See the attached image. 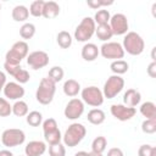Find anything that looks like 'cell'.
<instances>
[{"mask_svg": "<svg viewBox=\"0 0 156 156\" xmlns=\"http://www.w3.org/2000/svg\"><path fill=\"white\" fill-rule=\"evenodd\" d=\"M62 89H63L65 95H67L68 98H74L80 91V84L76 79H67L63 83Z\"/></svg>", "mask_w": 156, "mask_h": 156, "instance_id": "obj_21", "label": "cell"}, {"mask_svg": "<svg viewBox=\"0 0 156 156\" xmlns=\"http://www.w3.org/2000/svg\"><path fill=\"white\" fill-rule=\"evenodd\" d=\"M4 95L9 100H21L24 96V88L17 82H7L2 89Z\"/></svg>", "mask_w": 156, "mask_h": 156, "instance_id": "obj_16", "label": "cell"}, {"mask_svg": "<svg viewBox=\"0 0 156 156\" xmlns=\"http://www.w3.org/2000/svg\"><path fill=\"white\" fill-rule=\"evenodd\" d=\"M106 146H107V139L102 135H99L91 143V151L98 152V154H102L106 150Z\"/></svg>", "mask_w": 156, "mask_h": 156, "instance_id": "obj_31", "label": "cell"}, {"mask_svg": "<svg viewBox=\"0 0 156 156\" xmlns=\"http://www.w3.org/2000/svg\"><path fill=\"white\" fill-rule=\"evenodd\" d=\"M85 134H87V128L82 123L74 122L68 126L65 134L62 135L63 145L68 147H74L84 139Z\"/></svg>", "mask_w": 156, "mask_h": 156, "instance_id": "obj_1", "label": "cell"}, {"mask_svg": "<svg viewBox=\"0 0 156 156\" xmlns=\"http://www.w3.org/2000/svg\"><path fill=\"white\" fill-rule=\"evenodd\" d=\"M43 6H44V1L43 0H35L30 4L29 6V15H32L33 17H40L43 15Z\"/></svg>", "mask_w": 156, "mask_h": 156, "instance_id": "obj_34", "label": "cell"}, {"mask_svg": "<svg viewBox=\"0 0 156 156\" xmlns=\"http://www.w3.org/2000/svg\"><path fill=\"white\" fill-rule=\"evenodd\" d=\"M138 156H156V147L149 144H144L138 149Z\"/></svg>", "mask_w": 156, "mask_h": 156, "instance_id": "obj_38", "label": "cell"}, {"mask_svg": "<svg viewBox=\"0 0 156 156\" xmlns=\"http://www.w3.org/2000/svg\"><path fill=\"white\" fill-rule=\"evenodd\" d=\"M107 156H124V154L119 147H111L107 151Z\"/></svg>", "mask_w": 156, "mask_h": 156, "instance_id": "obj_41", "label": "cell"}, {"mask_svg": "<svg viewBox=\"0 0 156 156\" xmlns=\"http://www.w3.org/2000/svg\"><path fill=\"white\" fill-rule=\"evenodd\" d=\"M60 15V5L56 1H44V6H43V17L51 20L55 18Z\"/></svg>", "mask_w": 156, "mask_h": 156, "instance_id": "obj_20", "label": "cell"}, {"mask_svg": "<svg viewBox=\"0 0 156 156\" xmlns=\"http://www.w3.org/2000/svg\"><path fill=\"white\" fill-rule=\"evenodd\" d=\"M95 34L98 37L99 40L101 41H107L108 39H111L113 37V33L110 28V24H101V26H98L96 29H95Z\"/></svg>", "mask_w": 156, "mask_h": 156, "instance_id": "obj_26", "label": "cell"}, {"mask_svg": "<svg viewBox=\"0 0 156 156\" xmlns=\"http://www.w3.org/2000/svg\"><path fill=\"white\" fill-rule=\"evenodd\" d=\"M56 41L60 48L62 49H68L72 45V35L67 30H61L56 35Z\"/></svg>", "mask_w": 156, "mask_h": 156, "instance_id": "obj_27", "label": "cell"}, {"mask_svg": "<svg viewBox=\"0 0 156 156\" xmlns=\"http://www.w3.org/2000/svg\"><path fill=\"white\" fill-rule=\"evenodd\" d=\"M108 24L113 35H123L128 33L129 24H128L127 16L123 13H115L113 16H111Z\"/></svg>", "mask_w": 156, "mask_h": 156, "instance_id": "obj_11", "label": "cell"}, {"mask_svg": "<svg viewBox=\"0 0 156 156\" xmlns=\"http://www.w3.org/2000/svg\"><path fill=\"white\" fill-rule=\"evenodd\" d=\"M140 113L146 118H156V105L152 101H145L140 105Z\"/></svg>", "mask_w": 156, "mask_h": 156, "instance_id": "obj_24", "label": "cell"}, {"mask_svg": "<svg viewBox=\"0 0 156 156\" xmlns=\"http://www.w3.org/2000/svg\"><path fill=\"white\" fill-rule=\"evenodd\" d=\"M87 119H88L89 123H91L94 126H99V124H102L105 122L106 115L101 108H93L88 112Z\"/></svg>", "mask_w": 156, "mask_h": 156, "instance_id": "obj_22", "label": "cell"}, {"mask_svg": "<svg viewBox=\"0 0 156 156\" xmlns=\"http://www.w3.org/2000/svg\"><path fill=\"white\" fill-rule=\"evenodd\" d=\"M20 156H23V155H20ZM24 156H26V155H24Z\"/></svg>", "mask_w": 156, "mask_h": 156, "instance_id": "obj_49", "label": "cell"}, {"mask_svg": "<svg viewBox=\"0 0 156 156\" xmlns=\"http://www.w3.org/2000/svg\"><path fill=\"white\" fill-rule=\"evenodd\" d=\"M110 111H111V115L121 122H126V121L132 119L136 113L135 107H128L123 104H113L111 106Z\"/></svg>", "mask_w": 156, "mask_h": 156, "instance_id": "obj_14", "label": "cell"}, {"mask_svg": "<svg viewBox=\"0 0 156 156\" xmlns=\"http://www.w3.org/2000/svg\"><path fill=\"white\" fill-rule=\"evenodd\" d=\"M124 88V79L121 76L112 74L107 78V80L104 84L102 94L106 99H113L116 98Z\"/></svg>", "mask_w": 156, "mask_h": 156, "instance_id": "obj_8", "label": "cell"}, {"mask_svg": "<svg viewBox=\"0 0 156 156\" xmlns=\"http://www.w3.org/2000/svg\"><path fill=\"white\" fill-rule=\"evenodd\" d=\"M100 54L102 57L107 58V60H122L124 56V50L122 48V44L117 43V41H106L101 45V48L99 49Z\"/></svg>", "mask_w": 156, "mask_h": 156, "instance_id": "obj_10", "label": "cell"}, {"mask_svg": "<svg viewBox=\"0 0 156 156\" xmlns=\"http://www.w3.org/2000/svg\"><path fill=\"white\" fill-rule=\"evenodd\" d=\"M65 76V72H63V68L60 67V66H54L49 69V73H48V78H50L54 83H58L62 80Z\"/></svg>", "mask_w": 156, "mask_h": 156, "instance_id": "obj_33", "label": "cell"}, {"mask_svg": "<svg viewBox=\"0 0 156 156\" xmlns=\"http://www.w3.org/2000/svg\"><path fill=\"white\" fill-rule=\"evenodd\" d=\"M0 11H1V2H0Z\"/></svg>", "mask_w": 156, "mask_h": 156, "instance_id": "obj_48", "label": "cell"}, {"mask_svg": "<svg viewBox=\"0 0 156 156\" xmlns=\"http://www.w3.org/2000/svg\"><path fill=\"white\" fill-rule=\"evenodd\" d=\"M28 105L26 101L23 100H17L13 105H12V113L17 117H24L28 115Z\"/></svg>", "mask_w": 156, "mask_h": 156, "instance_id": "obj_29", "label": "cell"}, {"mask_svg": "<svg viewBox=\"0 0 156 156\" xmlns=\"http://www.w3.org/2000/svg\"><path fill=\"white\" fill-rule=\"evenodd\" d=\"M96 24L91 17H84L74 30V39L79 43H87L95 34Z\"/></svg>", "mask_w": 156, "mask_h": 156, "instance_id": "obj_5", "label": "cell"}, {"mask_svg": "<svg viewBox=\"0 0 156 156\" xmlns=\"http://www.w3.org/2000/svg\"><path fill=\"white\" fill-rule=\"evenodd\" d=\"M80 95H82V101L88 104L89 106L99 107V106H101L104 104V99L105 98H104L102 90H100L95 85H90V87L84 88L80 91Z\"/></svg>", "mask_w": 156, "mask_h": 156, "instance_id": "obj_9", "label": "cell"}, {"mask_svg": "<svg viewBox=\"0 0 156 156\" xmlns=\"http://www.w3.org/2000/svg\"><path fill=\"white\" fill-rule=\"evenodd\" d=\"M74 156H89V154L87 151H78L74 154Z\"/></svg>", "mask_w": 156, "mask_h": 156, "instance_id": "obj_44", "label": "cell"}, {"mask_svg": "<svg viewBox=\"0 0 156 156\" xmlns=\"http://www.w3.org/2000/svg\"><path fill=\"white\" fill-rule=\"evenodd\" d=\"M84 112V102L80 100V99H77V98H73L71 99L66 107H65V117L67 119H71V121H74V119H78Z\"/></svg>", "mask_w": 156, "mask_h": 156, "instance_id": "obj_13", "label": "cell"}, {"mask_svg": "<svg viewBox=\"0 0 156 156\" xmlns=\"http://www.w3.org/2000/svg\"><path fill=\"white\" fill-rule=\"evenodd\" d=\"M100 51H99V48L94 44V43H85L82 48V57L83 60L85 61H95L99 56Z\"/></svg>", "mask_w": 156, "mask_h": 156, "instance_id": "obj_19", "label": "cell"}, {"mask_svg": "<svg viewBox=\"0 0 156 156\" xmlns=\"http://www.w3.org/2000/svg\"><path fill=\"white\" fill-rule=\"evenodd\" d=\"M110 18H111V15L108 12V10H104V9H100L95 12L94 15V22L95 24L98 26H101V24H108L110 22Z\"/></svg>", "mask_w": 156, "mask_h": 156, "instance_id": "obj_30", "label": "cell"}, {"mask_svg": "<svg viewBox=\"0 0 156 156\" xmlns=\"http://www.w3.org/2000/svg\"><path fill=\"white\" fill-rule=\"evenodd\" d=\"M56 93V83H54L50 78H43L37 88L35 99L41 105H49L55 96Z\"/></svg>", "mask_w": 156, "mask_h": 156, "instance_id": "obj_2", "label": "cell"}, {"mask_svg": "<svg viewBox=\"0 0 156 156\" xmlns=\"http://www.w3.org/2000/svg\"><path fill=\"white\" fill-rule=\"evenodd\" d=\"M155 9H156V4L152 5V15H154V16H155Z\"/></svg>", "mask_w": 156, "mask_h": 156, "instance_id": "obj_47", "label": "cell"}, {"mask_svg": "<svg viewBox=\"0 0 156 156\" xmlns=\"http://www.w3.org/2000/svg\"><path fill=\"white\" fill-rule=\"evenodd\" d=\"M110 68H111V71L113 72V74L121 76V74H124V73L128 72L129 65H128V62L124 61V60H116V61H112V62H111Z\"/></svg>", "mask_w": 156, "mask_h": 156, "instance_id": "obj_25", "label": "cell"}, {"mask_svg": "<svg viewBox=\"0 0 156 156\" xmlns=\"http://www.w3.org/2000/svg\"><path fill=\"white\" fill-rule=\"evenodd\" d=\"M155 50H156V48H152V52H151V57H152V61H155V60H156V57H155Z\"/></svg>", "mask_w": 156, "mask_h": 156, "instance_id": "obj_46", "label": "cell"}, {"mask_svg": "<svg viewBox=\"0 0 156 156\" xmlns=\"http://www.w3.org/2000/svg\"><path fill=\"white\" fill-rule=\"evenodd\" d=\"M28 51H29V46H28L27 41L18 40V41L13 43L11 49L5 55V63L13 65V66L21 65L22 60L28 56Z\"/></svg>", "mask_w": 156, "mask_h": 156, "instance_id": "obj_4", "label": "cell"}, {"mask_svg": "<svg viewBox=\"0 0 156 156\" xmlns=\"http://www.w3.org/2000/svg\"><path fill=\"white\" fill-rule=\"evenodd\" d=\"M12 113V106L5 98H0V117H7Z\"/></svg>", "mask_w": 156, "mask_h": 156, "instance_id": "obj_37", "label": "cell"}, {"mask_svg": "<svg viewBox=\"0 0 156 156\" xmlns=\"http://www.w3.org/2000/svg\"><path fill=\"white\" fill-rule=\"evenodd\" d=\"M0 141H1V139H0Z\"/></svg>", "mask_w": 156, "mask_h": 156, "instance_id": "obj_50", "label": "cell"}, {"mask_svg": "<svg viewBox=\"0 0 156 156\" xmlns=\"http://www.w3.org/2000/svg\"><path fill=\"white\" fill-rule=\"evenodd\" d=\"M147 74L151 78H156V61H152L149 66H147Z\"/></svg>", "mask_w": 156, "mask_h": 156, "instance_id": "obj_40", "label": "cell"}, {"mask_svg": "<svg viewBox=\"0 0 156 156\" xmlns=\"http://www.w3.org/2000/svg\"><path fill=\"white\" fill-rule=\"evenodd\" d=\"M34 34H35V26L33 23L26 22V23H23L21 26V28H20V35H21L22 39H24V41L28 40V39H32L34 37Z\"/></svg>", "mask_w": 156, "mask_h": 156, "instance_id": "obj_28", "label": "cell"}, {"mask_svg": "<svg viewBox=\"0 0 156 156\" xmlns=\"http://www.w3.org/2000/svg\"><path fill=\"white\" fill-rule=\"evenodd\" d=\"M1 143L6 147H16L20 146L24 143L26 140V134L22 129L18 128H9L5 129L0 136Z\"/></svg>", "mask_w": 156, "mask_h": 156, "instance_id": "obj_7", "label": "cell"}, {"mask_svg": "<svg viewBox=\"0 0 156 156\" xmlns=\"http://www.w3.org/2000/svg\"><path fill=\"white\" fill-rule=\"evenodd\" d=\"M46 151V144L40 140H32L24 147L26 156H43Z\"/></svg>", "mask_w": 156, "mask_h": 156, "instance_id": "obj_17", "label": "cell"}, {"mask_svg": "<svg viewBox=\"0 0 156 156\" xmlns=\"http://www.w3.org/2000/svg\"><path fill=\"white\" fill-rule=\"evenodd\" d=\"M141 100V94L136 89H127V91L123 95V105L128 107H135L136 105L140 104Z\"/></svg>", "mask_w": 156, "mask_h": 156, "instance_id": "obj_18", "label": "cell"}, {"mask_svg": "<svg viewBox=\"0 0 156 156\" xmlns=\"http://www.w3.org/2000/svg\"><path fill=\"white\" fill-rule=\"evenodd\" d=\"M112 4H113L112 0H87V5L94 10L104 7V6H110Z\"/></svg>", "mask_w": 156, "mask_h": 156, "instance_id": "obj_39", "label": "cell"}, {"mask_svg": "<svg viewBox=\"0 0 156 156\" xmlns=\"http://www.w3.org/2000/svg\"><path fill=\"white\" fill-rule=\"evenodd\" d=\"M88 154H89V156H104L102 154H98V152H94V151H90Z\"/></svg>", "mask_w": 156, "mask_h": 156, "instance_id": "obj_45", "label": "cell"}, {"mask_svg": "<svg viewBox=\"0 0 156 156\" xmlns=\"http://www.w3.org/2000/svg\"><path fill=\"white\" fill-rule=\"evenodd\" d=\"M0 156H13V154L10 150H0Z\"/></svg>", "mask_w": 156, "mask_h": 156, "instance_id": "obj_43", "label": "cell"}, {"mask_svg": "<svg viewBox=\"0 0 156 156\" xmlns=\"http://www.w3.org/2000/svg\"><path fill=\"white\" fill-rule=\"evenodd\" d=\"M6 83H7L6 82V74L2 71H0V93L2 91V89H4V87H5Z\"/></svg>", "mask_w": 156, "mask_h": 156, "instance_id": "obj_42", "label": "cell"}, {"mask_svg": "<svg viewBox=\"0 0 156 156\" xmlns=\"http://www.w3.org/2000/svg\"><path fill=\"white\" fill-rule=\"evenodd\" d=\"M122 48L124 52H128L132 56H138L144 51L145 43L140 34H138L136 32H128L127 34H124Z\"/></svg>", "mask_w": 156, "mask_h": 156, "instance_id": "obj_3", "label": "cell"}, {"mask_svg": "<svg viewBox=\"0 0 156 156\" xmlns=\"http://www.w3.org/2000/svg\"><path fill=\"white\" fill-rule=\"evenodd\" d=\"M43 132H44V139L49 145L61 143L62 134L58 129V126L55 118L50 117L43 122Z\"/></svg>", "mask_w": 156, "mask_h": 156, "instance_id": "obj_6", "label": "cell"}, {"mask_svg": "<svg viewBox=\"0 0 156 156\" xmlns=\"http://www.w3.org/2000/svg\"><path fill=\"white\" fill-rule=\"evenodd\" d=\"M4 68H5V72L9 73L10 76H12L17 83L20 84H26L29 82L30 79V74L27 69L22 68L21 65H9V63H4Z\"/></svg>", "mask_w": 156, "mask_h": 156, "instance_id": "obj_15", "label": "cell"}, {"mask_svg": "<svg viewBox=\"0 0 156 156\" xmlns=\"http://www.w3.org/2000/svg\"><path fill=\"white\" fill-rule=\"evenodd\" d=\"M26 121L30 127H39L43 123V115L39 111H30L26 116Z\"/></svg>", "mask_w": 156, "mask_h": 156, "instance_id": "obj_32", "label": "cell"}, {"mask_svg": "<svg viewBox=\"0 0 156 156\" xmlns=\"http://www.w3.org/2000/svg\"><path fill=\"white\" fill-rule=\"evenodd\" d=\"M26 58H27V65L32 69H35V71L46 67L49 65V61H50L48 52L41 51V50H37V51L28 54V56Z\"/></svg>", "mask_w": 156, "mask_h": 156, "instance_id": "obj_12", "label": "cell"}, {"mask_svg": "<svg viewBox=\"0 0 156 156\" xmlns=\"http://www.w3.org/2000/svg\"><path fill=\"white\" fill-rule=\"evenodd\" d=\"M141 130L145 134H154L156 132V118L143 121V123H141Z\"/></svg>", "mask_w": 156, "mask_h": 156, "instance_id": "obj_35", "label": "cell"}, {"mask_svg": "<svg viewBox=\"0 0 156 156\" xmlns=\"http://www.w3.org/2000/svg\"><path fill=\"white\" fill-rule=\"evenodd\" d=\"M49 155L50 156H66V147L63 144H54L49 146Z\"/></svg>", "mask_w": 156, "mask_h": 156, "instance_id": "obj_36", "label": "cell"}, {"mask_svg": "<svg viewBox=\"0 0 156 156\" xmlns=\"http://www.w3.org/2000/svg\"><path fill=\"white\" fill-rule=\"evenodd\" d=\"M12 20L16 22H24L29 17V10L24 5H16L11 12Z\"/></svg>", "mask_w": 156, "mask_h": 156, "instance_id": "obj_23", "label": "cell"}]
</instances>
